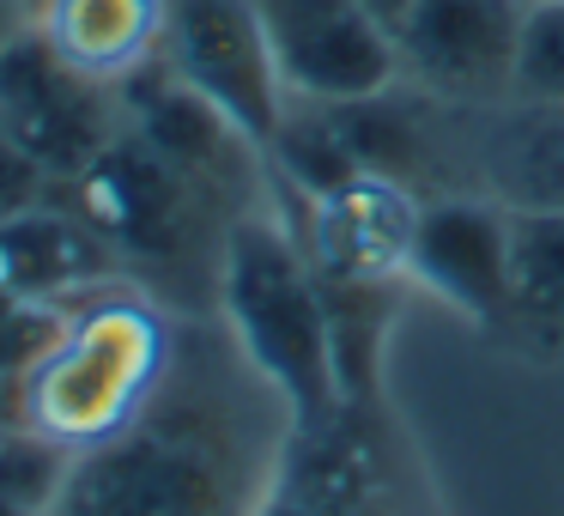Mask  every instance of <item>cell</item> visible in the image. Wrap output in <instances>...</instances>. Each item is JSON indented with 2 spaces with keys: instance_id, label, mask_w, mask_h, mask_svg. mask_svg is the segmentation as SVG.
Returning a JSON list of instances; mask_svg holds the SVG:
<instances>
[{
  "instance_id": "8fae6325",
  "label": "cell",
  "mask_w": 564,
  "mask_h": 516,
  "mask_svg": "<svg viewBox=\"0 0 564 516\" xmlns=\"http://www.w3.org/2000/svg\"><path fill=\"white\" fill-rule=\"evenodd\" d=\"M292 104H352L401 86L394 31L365 0H256Z\"/></svg>"
},
{
  "instance_id": "ac0fdd59",
  "label": "cell",
  "mask_w": 564,
  "mask_h": 516,
  "mask_svg": "<svg viewBox=\"0 0 564 516\" xmlns=\"http://www.w3.org/2000/svg\"><path fill=\"white\" fill-rule=\"evenodd\" d=\"M74 304H43V298H19L0 286V370L7 377H31L67 329Z\"/></svg>"
},
{
  "instance_id": "cb8c5ba5",
  "label": "cell",
  "mask_w": 564,
  "mask_h": 516,
  "mask_svg": "<svg viewBox=\"0 0 564 516\" xmlns=\"http://www.w3.org/2000/svg\"><path fill=\"white\" fill-rule=\"evenodd\" d=\"M25 7H31V13H37V0H25Z\"/></svg>"
},
{
  "instance_id": "30bf717a",
  "label": "cell",
  "mask_w": 564,
  "mask_h": 516,
  "mask_svg": "<svg viewBox=\"0 0 564 516\" xmlns=\"http://www.w3.org/2000/svg\"><path fill=\"white\" fill-rule=\"evenodd\" d=\"M273 183V176H268ZM292 232L304 237L310 261L328 286H382L406 280L413 256V225H419V189L382 171H352L322 195H292L273 183ZM413 286V280H406Z\"/></svg>"
},
{
  "instance_id": "2e32d148",
  "label": "cell",
  "mask_w": 564,
  "mask_h": 516,
  "mask_svg": "<svg viewBox=\"0 0 564 516\" xmlns=\"http://www.w3.org/2000/svg\"><path fill=\"white\" fill-rule=\"evenodd\" d=\"M491 341L564 358V213H510V310Z\"/></svg>"
},
{
  "instance_id": "603a6c76",
  "label": "cell",
  "mask_w": 564,
  "mask_h": 516,
  "mask_svg": "<svg viewBox=\"0 0 564 516\" xmlns=\"http://www.w3.org/2000/svg\"><path fill=\"white\" fill-rule=\"evenodd\" d=\"M365 7H370V13H377L382 25H389V31L401 25V13H406V0H365Z\"/></svg>"
},
{
  "instance_id": "7c38bea8",
  "label": "cell",
  "mask_w": 564,
  "mask_h": 516,
  "mask_svg": "<svg viewBox=\"0 0 564 516\" xmlns=\"http://www.w3.org/2000/svg\"><path fill=\"white\" fill-rule=\"evenodd\" d=\"M528 0H406L394 50L401 79L443 104H491L516 79Z\"/></svg>"
},
{
  "instance_id": "d6986e66",
  "label": "cell",
  "mask_w": 564,
  "mask_h": 516,
  "mask_svg": "<svg viewBox=\"0 0 564 516\" xmlns=\"http://www.w3.org/2000/svg\"><path fill=\"white\" fill-rule=\"evenodd\" d=\"M55 195H62V183L0 128V219H19V213L43 207V201H55Z\"/></svg>"
},
{
  "instance_id": "9a60e30c",
  "label": "cell",
  "mask_w": 564,
  "mask_h": 516,
  "mask_svg": "<svg viewBox=\"0 0 564 516\" xmlns=\"http://www.w3.org/2000/svg\"><path fill=\"white\" fill-rule=\"evenodd\" d=\"M31 25L104 86H128L164 55L171 0H37Z\"/></svg>"
},
{
  "instance_id": "7402d4cb",
  "label": "cell",
  "mask_w": 564,
  "mask_h": 516,
  "mask_svg": "<svg viewBox=\"0 0 564 516\" xmlns=\"http://www.w3.org/2000/svg\"><path fill=\"white\" fill-rule=\"evenodd\" d=\"M0 516H50V510H37V504H25L19 492H7V486H0Z\"/></svg>"
},
{
  "instance_id": "7a4b0ae2",
  "label": "cell",
  "mask_w": 564,
  "mask_h": 516,
  "mask_svg": "<svg viewBox=\"0 0 564 516\" xmlns=\"http://www.w3.org/2000/svg\"><path fill=\"white\" fill-rule=\"evenodd\" d=\"M213 298H219V322L237 341V353L285 395L292 419H316L340 401L328 292L273 189L268 201L231 219Z\"/></svg>"
},
{
  "instance_id": "4fadbf2b",
  "label": "cell",
  "mask_w": 564,
  "mask_h": 516,
  "mask_svg": "<svg viewBox=\"0 0 564 516\" xmlns=\"http://www.w3.org/2000/svg\"><path fill=\"white\" fill-rule=\"evenodd\" d=\"M406 280L443 298L479 334H498L510 310V207L479 189H443L419 201Z\"/></svg>"
},
{
  "instance_id": "44dd1931",
  "label": "cell",
  "mask_w": 564,
  "mask_h": 516,
  "mask_svg": "<svg viewBox=\"0 0 564 516\" xmlns=\"http://www.w3.org/2000/svg\"><path fill=\"white\" fill-rule=\"evenodd\" d=\"M25 25H31V7H25V0H0V50H7V43H13Z\"/></svg>"
},
{
  "instance_id": "ba28073f",
  "label": "cell",
  "mask_w": 564,
  "mask_h": 516,
  "mask_svg": "<svg viewBox=\"0 0 564 516\" xmlns=\"http://www.w3.org/2000/svg\"><path fill=\"white\" fill-rule=\"evenodd\" d=\"M164 67L183 86H195L213 110L231 116L261 152L292 110L256 0H171Z\"/></svg>"
},
{
  "instance_id": "52a82bcc",
  "label": "cell",
  "mask_w": 564,
  "mask_h": 516,
  "mask_svg": "<svg viewBox=\"0 0 564 516\" xmlns=\"http://www.w3.org/2000/svg\"><path fill=\"white\" fill-rule=\"evenodd\" d=\"M122 92V122L183 176L188 189L213 201L225 219L249 213L256 201H268V152L243 135L225 110H213L195 86L164 67V55L152 67H140Z\"/></svg>"
},
{
  "instance_id": "3957f363",
  "label": "cell",
  "mask_w": 564,
  "mask_h": 516,
  "mask_svg": "<svg viewBox=\"0 0 564 516\" xmlns=\"http://www.w3.org/2000/svg\"><path fill=\"white\" fill-rule=\"evenodd\" d=\"M176 341L159 304L140 286L116 280L67 310L62 341L25 377V413L43 438L67 443L74 455L122 438L176 365Z\"/></svg>"
},
{
  "instance_id": "9c48e42d",
  "label": "cell",
  "mask_w": 564,
  "mask_h": 516,
  "mask_svg": "<svg viewBox=\"0 0 564 516\" xmlns=\"http://www.w3.org/2000/svg\"><path fill=\"white\" fill-rule=\"evenodd\" d=\"M449 189H479L510 213H564V104L522 92L449 104Z\"/></svg>"
},
{
  "instance_id": "e0dca14e",
  "label": "cell",
  "mask_w": 564,
  "mask_h": 516,
  "mask_svg": "<svg viewBox=\"0 0 564 516\" xmlns=\"http://www.w3.org/2000/svg\"><path fill=\"white\" fill-rule=\"evenodd\" d=\"M510 92L564 104V0H528Z\"/></svg>"
},
{
  "instance_id": "5b68a950",
  "label": "cell",
  "mask_w": 564,
  "mask_h": 516,
  "mask_svg": "<svg viewBox=\"0 0 564 516\" xmlns=\"http://www.w3.org/2000/svg\"><path fill=\"white\" fill-rule=\"evenodd\" d=\"M62 189H67V201L116 244V256L128 261V273L183 268L200 249L219 256L225 232H231V219H225L200 189H188L128 122H122V135Z\"/></svg>"
},
{
  "instance_id": "5bb4252c",
  "label": "cell",
  "mask_w": 564,
  "mask_h": 516,
  "mask_svg": "<svg viewBox=\"0 0 564 516\" xmlns=\"http://www.w3.org/2000/svg\"><path fill=\"white\" fill-rule=\"evenodd\" d=\"M116 280H134L116 244L67 201V189L43 207L0 219V286L43 304H79Z\"/></svg>"
},
{
  "instance_id": "ffe728a7",
  "label": "cell",
  "mask_w": 564,
  "mask_h": 516,
  "mask_svg": "<svg viewBox=\"0 0 564 516\" xmlns=\"http://www.w3.org/2000/svg\"><path fill=\"white\" fill-rule=\"evenodd\" d=\"M25 377H7L0 370V431H13V426H25Z\"/></svg>"
},
{
  "instance_id": "277c9868",
  "label": "cell",
  "mask_w": 564,
  "mask_h": 516,
  "mask_svg": "<svg viewBox=\"0 0 564 516\" xmlns=\"http://www.w3.org/2000/svg\"><path fill=\"white\" fill-rule=\"evenodd\" d=\"M261 516H449L406 419L377 401H340L292 419Z\"/></svg>"
},
{
  "instance_id": "6da1fadb",
  "label": "cell",
  "mask_w": 564,
  "mask_h": 516,
  "mask_svg": "<svg viewBox=\"0 0 564 516\" xmlns=\"http://www.w3.org/2000/svg\"><path fill=\"white\" fill-rule=\"evenodd\" d=\"M285 438V395L213 322L176 341L147 413L74 462L55 516H261Z\"/></svg>"
},
{
  "instance_id": "8992f818",
  "label": "cell",
  "mask_w": 564,
  "mask_h": 516,
  "mask_svg": "<svg viewBox=\"0 0 564 516\" xmlns=\"http://www.w3.org/2000/svg\"><path fill=\"white\" fill-rule=\"evenodd\" d=\"M0 128L55 183H74L122 135V92L79 74L37 25H25L0 50Z\"/></svg>"
}]
</instances>
